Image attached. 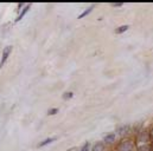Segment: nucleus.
<instances>
[{"mask_svg": "<svg viewBox=\"0 0 153 151\" xmlns=\"http://www.w3.org/2000/svg\"><path fill=\"white\" fill-rule=\"evenodd\" d=\"M112 6H113V7H122L123 4H122V2H120V4H112Z\"/></svg>", "mask_w": 153, "mask_h": 151, "instance_id": "ddd939ff", "label": "nucleus"}, {"mask_svg": "<svg viewBox=\"0 0 153 151\" xmlns=\"http://www.w3.org/2000/svg\"><path fill=\"white\" fill-rule=\"evenodd\" d=\"M57 112H58V109H50V110L48 111V114H49V116H53V114H56Z\"/></svg>", "mask_w": 153, "mask_h": 151, "instance_id": "f8f14e48", "label": "nucleus"}, {"mask_svg": "<svg viewBox=\"0 0 153 151\" xmlns=\"http://www.w3.org/2000/svg\"><path fill=\"white\" fill-rule=\"evenodd\" d=\"M115 151H137V144L133 138H122L120 143H117Z\"/></svg>", "mask_w": 153, "mask_h": 151, "instance_id": "f257e3e1", "label": "nucleus"}, {"mask_svg": "<svg viewBox=\"0 0 153 151\" xmlns=\"http://www.w3.org/2000/svg\"><path fill=\"white\" fill-rule=\"evenodd\" d=\"M106 150V144L103 142H96L93 148H91V151H105Z\"/></svg>", "mask_w": 153, "mask_h": 151, "instance_id": "39448f33", "label": "nucleus"}, {"mask_svg": "<svg viewBox=\"0 0 153 151\" xmlns=\"http://www.w3.org/2000/svg\"><path fill=\"white\" fill-rule=\"evenodd\" d=\"M150 135H151V141H152L153 143V128L151 129V131H150Z\"/></svg>", "mask_w": 153, "mask_h": 151, "instance_id": "4468645a", "label": "nucleus"}, {"mask_svg": "<svg viewBox=\"0 0 153 151\" xmlns=\"http://www.w3.org/2000/svg\"><path fill=\"white\" fill-rule=\"evenodd\" d=\"M11 52H12V46H6V47L4 48V51H2V57H1V62H0V69H1V67L4 66V64L6 63L8 56L11 54Z\"/></svg>", "mask_w": 153, "mask_h": 151, "instance_id": "f03ea898", "label": "nucleus"}, {"mask_svg": "<svg viewBox=\"0 0 153 151\" xmlns=\"http://www.w3.org/2000/svg\"><path fill=\"white\" fill-rule=\"evenodd\" d=\"M53 141H56V138L55 137H52V138H48V139H45V141H43L42 143H39V148H42V147H45V145H48V144H50V143H52Z\"/></svg>", "mask_w": 153, "mask_h": 151, "instance_id": "1a4fd4ad", "label": "nucleus"}, {"mask_svg": "<svg viewBox=\"0 0 153 151\" xmlns=\"http://www.w3.org/2000/svg\"><path fill=\"white\" fill-rule=\"evenodd\" d=\"M129 130H131V125H121L116 129V133H119L120 136H125L129 132Z\"/></svg>", "mask_w": 153, "mask_h": 151, "instance_id": "20e7f679", "label": "nucleus"}, {"mask_svg": "<svg viewBox=\"0 0 153 151\" xmlns=\"http://www.w3.org/2000/svg\"><path fill=\"white\" fill-rule=\"evenodd\" d=\"M30 6H31V5H27V6H26V7H25V8L22 11V13H20V14L17 17V19H16V23H18V21H20V20L23 19V17H24V15L27 13V11L30 10Z\"/></svg>", "mask_w": 153, "mask_h": 151, "instance_id": "0eeeda50", "label": "nucleus"}, {"mask_svg": "<svg viewBox=\"0 0 153 151\" xmlns=\"http://www.w3.org/2000/svg\"><path fill=\"white\" fill-rule=\"evenodd\" d=\"M128 29H129L128 25H121V26H119V27L115 29V34H122V33H125Z\"/></svg>", "mask_w": 153, "mask_h": 151, "instance_id": "423d86ee", "label": "nucleus"}, {"mask_svg": "<svg viewBox=\"0 0 153 151\" xmlns=\"http://www.w3.org/2000/svg\"><path fill=\"white\" fill-rule=\"evenodd\" d=\"M115 141H116V132H112V133H108L103 138V143L105 144H114Z\"/></svg>", "mask_w": 153, "mask_h": 151, "instance_id": "7ed1b4c3", "label": "nucleus"}, {"mask_svg": "<svg viewBox=\"0 0 153 151\" xmlns=\"http://www.w3.org/2000/svg\"><path fill=\"white\" fill-rule=\"evenodd\" d=\"M89 148H90V144L87 142V143H85V144H84V145L81 148V150H79V151H89Z\"/></svg>", "mask_w": 153, "mask_h": 151, "instance_id": "9b49d317", "label": "nucleus"}, {"mask_svg": "<svg viewBox=\"0 0 153 151\" xmlns=\"http://www.w3.org/2000/svg\"><path fill=\"white\" fill-rule=\"evenodd\" d=\"M93 8H94V6H90L89 8H87V10H85V11H84L83 13H81V14L78 15V19H82V18H84V17H87L88 14H90V12L93 11Z\"/></svg>", "mask_w": 153, "mask_h": 151, "instance_id": "6e6552de", "label": "nucleus"}, {"mask_svg": "<svg viewBox=\"0 0 153 151\" xmlns=\"http://www.w3.org/2000/svg\"><path fill=\"white\" fill-rule=\"evenodd\" d=\"M73 96H74L73 92H64V93H63V99H64V100H67V99H71Z\"/></svg>", "mask_w": 153, "mask_h": 151, "instance_id": "9d476101", "label": "nucleus"}]
</instances>
